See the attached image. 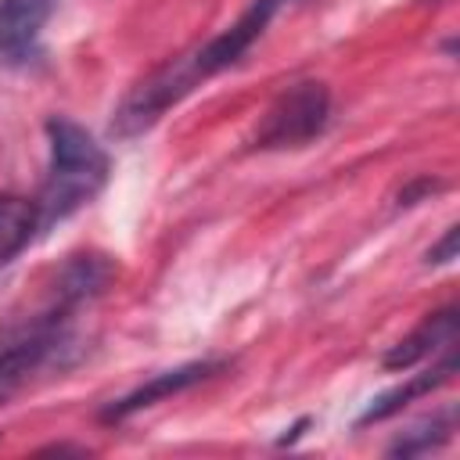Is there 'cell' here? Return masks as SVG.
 <instances>
[{
  "instance_id": "8",
  "label": "cell",
  "mask_w": 460,
  "mask_h": 460,
  "mask_svg": "<svg viewBox=\"0 0 460 460\" xmlns=\"http://www.w3.org/2000/svg\"><path fill=\"white\" fill-rule=\"evenodd\" d=\"M456 338V309H438V313H428L402 341H395L388 352H385V367L388 370H406L428 356H435L438 349H449Z\"/></svg>"
},
{
  "instance_id": "2",
  "label": "cell",
  "mask_w": 460,
  "mask_h": 460,
  "mask_svg": "<svg viewBox=\"0 0 460 460\" xmlns=\"http://www.w3.org/2000/svg\"><path fill=\"white\" fill-rule=\"evenodd\" d=\"M90 305L83 295H75L72 288H65L61 280L50 284V298L47 305L22 323L14 334L4 338L0 345V406L43 367L58 363L65 349H72V316Z\"/></svg>"
},
{
  "instance_id": "13",
  "label": "cell",
  "mask_w": 460,
  "mask_h": 460,
  "mask_svg": "<svg viewBox=\"0 0 460 460\" xmlns=\"http://www.w3.org/2000/svg\"><path fill=\"white\" fill-rule=\"evenodd\" d=\"M435 190H442V183H438V180H428V176H420L417 183L402 187V194H399V205H417L424 194H435Z\"/></svg>"
},
{
  "instance_id": "7",
  "label": "cell",
  "mask_w": 460,
  "mask_h": 460,
  "mask_svg": "<svg viewBox=\"0 0 460 460\" xmlns=\"http://www.w3.org/2000/svg\"><path fill=\"white\" fill-rule=\"evenodd\" d=\"M216 370H223V363H212V359H205V363H187V367H176V370H162V374H155L151 381H144L140 388H133L129 395H122V399H115L111 406H104V410H101V420H126V417H133L137 410L155 406L158 399L176 395V392H183V388H190V385L212 377Z\"/></svg>"
},
{
  "instance_id": "6",
  "label": "cell",
  "mask_w": 460,
  "mask_h": 460,
  "mask_svg": "<svg viewBox=\"0 0 460 460\" xmlns=\"http://www.w3.org/2000/svg\"><path fill=\"white\" fill-rule=\"evenodd\" d=\"M58 0H0V61H40V32L50 22Z\"/></svg>"
},
{
  "instance_id": "3",
  "label": "cell",
  "mask_w": 460,
  "mask_h": 460,
  "mask_svg": "<svg viewBox=\"0 0 460 460\" xmlns=\"http://www.w3.org/2000/svg\"><path fill=\"white\" fill-rule=\"evenodd\" d=\"M331 119V93L323 83L305 79L288 86L262 115L255 129V147L259 151H284V147H305L313 144Z\"/></svg>"
},
{
  "instance_id": "4",
  "label": "cell",
  "mask_w": 460,
  "mask_h": 460,
  "mask_svg": "<svg viewBox=\"0 0 460 460\" xmlns=\"http://www.w3.org/2000/svg\"><path fill=\"white\" fill-rule=\"evenodd\" d=\"M194 86H198V75H194L187 54L165 61L162 68H155L147 79H140V83L122 97V104L115 108V119H111V133L122 137V140L147 133V129H151L172 104H180Z\"/></svg>"
},
{
  "instance_id": "11",
  "label": "cell",
  "mask_w": 460,
  "mask_h": 460,
  "mask_svg": "<svg viewBox=\"0 0 460 460\" xmlns=\"http://www.w3.org/2000/svg\"><path fill=\"white\" fill-rule=\"evenodd\" d=\"M449 435H453V410L435 413V417H428V420L413 424L406 435H399V438L388 446V453H392V456H417V453H431V449H438Z\"/></svg>"
},
{
  "instance_id": "10",
  "label": "cell",
  "mask_w": 460,
  "mask_h": 460,
  "mask_svg": "<svg viewBox=\"0 0 460 460\" xmlns=\"http://www.w3.org/2000/svg\"><path fill=\"white\" fill-rule=\"evenodd\" d=\"M40 230V208L29 198L0 194V266L11 262Z\"/></svg>"
},
{
  "instance_id": "12",
  "label": "cell",
  "mask_w": 460,
  "mask_h": 460,
  "mask_svg": "<svg viewBox=\"0 0 460 460\" xmlns=\"http://www.w3.org/2000/svg\"><path fill=\"white\" fill-rule=\"evenodd\" d=\"M456 241H460V226H446L442 241L428 248L424 262H428V266H449V262L456 259Z\"/></svg>"
},
{
  "instance_id": "1",
  "label": "cell",
  "mask_w": 460,
  "mask_h": 460,
  "mask_svg": "<svg viewBox=\"0 0 460 460\" xmlns=\"http://www.w3.org/2000/svg\"><path fill=\"white\" fill-rule=\"evenodd\" d=\"M47 144H50V162H47V180L36 198L40 208V230L68 219L83 205H90L104 183H108V155L104 147L72 119L50 115L47 119Z\"/></svg>"
},
{
  "instance_id": "5",
  "label": "cell",
  "mask_w": 460,
  "mask_h": 460,
  "mask_svg": "<svg viewBox=\"0 0 460 460\" xmlns=\"http://www.w3.org/2000/svg\"><path fill=\"white\" fill-rule=\"evenodd\" d=\"M284 4H288V0H252V4L241 11V18H237L234 25H226V29H223L219 36H212L205 47H198L194 54H187V58H190V68H194V75H198V83L219 75V72L230 68V65H237V61L244 58V50L266 32V25L273 22V14H277Z\"/></svg>"
},
{
  "instance_id": "9",
  "label": "cell",
  "mask_w": 460,
  "mask_h": 460,
  "mask_svg": "<svg viewBox=\"0 0 460 460\" xmlns=\"http://www.w3.org/2000/svg\"><path fill=\"white\" fill-rule=\"evenodd\" d=\"M453 370H456V356L449 352L442 363H435L431 370H424V374H417L413 381H406V385H399V388H388V392H381L363 413H359V420H356V428H367V424H377V420H388L392 413H399L406 402H413L417 395H424V392H435L438 385H446L449 377H453Z\"/></svg>"
}]
</instances>
